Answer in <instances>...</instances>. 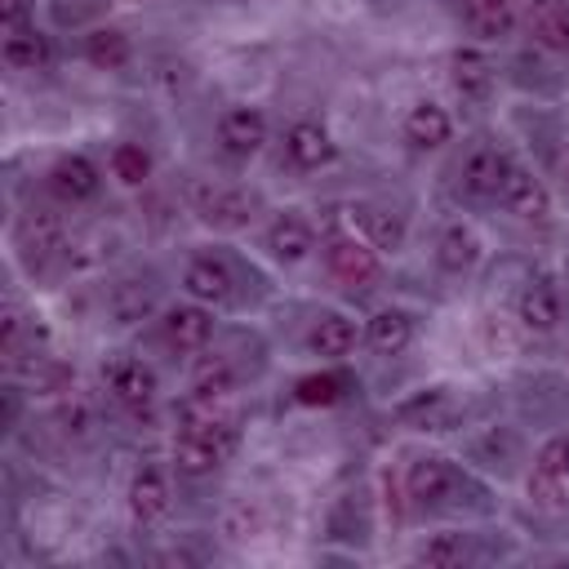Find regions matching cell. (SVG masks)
Returning a JSON list of instances; mask_svg holds the SVG:
<instances>
[{
	"mask_svg": "<svg viewBox=\"0 0 569 569\" xmlns=\"http://www.w3.org/2000/svg\"><path fill=\"white\" fill-rule=\"evenodd\" d=\"M507 169H511V160H507L493 142H476V147L462 156V187H467L471 196H498Z\"/></svg>",
	"mask_w": 569,
	"mask_h": 569,
	"instance_id": "cell-7",
	"label": "cell"
},
{
	"mask_svg": "<svg viewBox=\"0 0 569 569\" xmlns=\"http://www.w3.org/2000/svg\"><path fill=\"white\" fill-rule=\"evenodd\" d=\"M360 222H365L373 249H396L405 240V222L396 213H387V209H360Z\"/></svg>",
	"mask_w": 569,
	"mask_h": 569,
	"instance_id": "cell-27",
	"label": "cell"
},
{
	"mask_svg": "<svg viewBox=\"0 0 569 569\" xmlns=\"http://www.w3.org/2000/svg\"><path fill=\"white\" fill-rule=\"evenodd\" d=\"M27 22H31V4L27 0H0V27H4V36L27 31Z\"/></svg>",
	"mask_w": 569,
	"mask_h": 569,
	"instance_id": "cell-35",
	"label": "cell"
},
{
	"mask_svg": "<svg viewBox=\"0 0 569 569\" xmlns=\"http://www.w3.org/2000/svg\"><path fill=\"white\" fill-rule=\"evenodd\" d=\"M18 240H22L27 253L44 258V253H53V249L62 244V218H58L53 209L36 204V209L22 213V222H18Z\"/></svg>",
	"mask_w": 569,
	"mask_h": 569,
	"instance_id": "cell-17",
	"label": "cell"
},
{
	"mask_svg": "<svg viewBox=\"0 0 569 569\" xmlns=\"http://www.w3.org/2000/svg\"><path fill=\"white\" fill-rule=\"evenodd\" d=\"M338 396H342V382L333 373H311V378L298 382V400L302 405H333Z\"/></svg>",
	"mask_w": 569,
	"mask_h": 569,
	"instance_id": "cell-32",
	"label": "cell"
},
{
	"mask_svg": "<svg viewBox=\"0 0 569 569\" xmlns=\"http://www.w3.org/2000/svg\"><path fill=\"white\" fill-rule=\"evenodd\" d=\"M449 133H453V124H449L445 107H436V102H413L409 107V116H405V142H413L418 151H431V147H445Z\"/></svg>",
	"mask_w": 569,
	"mask_h": 569,
	"instance_id": "cell-14",
	"label": "cell"
},
{
	"mask_svg": "<svg viewBox=\"0 0 569 569\" xmlns=\"http://www.w3.org/2000/svg\"><path fill=\"white\" fill-rule=\"evenodd\" d=\"M84 58H89L93 67H102V71H120V67H129L133 49H129V36H124V31H116V27H93V31L84 36Z\"/></svg>",
	"mask_w": 569,
	"mask_h": 569,
	"instance_id": "cell-19",
	"label": "cell"
},
{
	"mask_svg": "<svg viewBox=\"0 0 569 569\" xmlns=\"http://www.w3.org/2000/svg\"><path fill=\"white\" fill-rule=\"evenodd\" d=\"M111 173L124 182V187H142L151 178V156L138 147V142H120L111 151Z\"/></svg>",
	"mask_w": 569,
	"mask_h": 569,
	"instance_id": "cell-25",
	"label": "cell"
},
{
	"mask_svg": "<svg viewBox=\"0 0 569 569\" xmlns=\"http://www.w3.org/2000/svg\"><path fill=\"white\" fill-rule=\"evenodd\" d=\"M325 262L333 271V280L351 284V289H369L378 276H382V262L373 253V244L356 240V236H333L329 249H325Z\"/></svg>",
	"mask_w": 569,
	"mask_h": 569,
	"instance_id": "cell-2",
	"label": "cell"
},
{
	"mask_svg": "<svg viewBox=\"0 0 569 569\" xmlns=\"http://www.w3.org/2000/svg\"><path fill=\"white\" fill-rule=\"evenodd\" d=\"M516 316H520L525 329H533V333H551V329L560 325V293H556L547 280H533V284L520 289V298H516Z\"/></svg>",
	"mask_w": 569,
	"mask_h": 569,
	"instance_id": "cell-12",
	"label": "cell"
},
{
	"mask_svg": "<svg viewBox=\"0 0 569 569\" xmlns=\"http://www.w3.org/2000/svg\"><path fill=\"white\" fill-rule=\"evenodd\" d=\"M49 191L58 196V200H89L93 191H98V169L84 160V156H62V160H53V169H49Z\"/></svg>",
	"mask_w": 569,
	"mask_h": 569,
	"instance_id": "cell-13",
	"label": "cell"
},
{
	"mask_svg": "<svg viewBox=\"0 0 569 569\" xmlns=\"http://www.w3.org/2000/svg\"><path fill=\"white\" fill-rule=\"evenodd\" d=\"M218 142L227 156H253L267 142V116L258 107H231L218 120Z\"/></svg>",
	"mask_w": 569,
	"mask_h": 569,
	"instance_id": "cell-5",
	"label": "cell"
},
{
	"mask_svg": "<svg viewBox=\"0 0 569 569\" xmlns=\"http://www.w3.org/2000/svg\"><path fill=\"white\" fill-rule=\"evenodd\" d=\"M462 556H467L462 533H436V538H427V542H422V551H418V560H422V565H436V569L462 565Z\"/></svg>",
	"mask_w": 569,
	"mask_h": 569,
	"instance_id": "cell-28",
	"label": "cell"
},
{
	"mask_svg": "<svg viewBox=\"0 0 569 569\" xmlns=\"http://www.w3.org/2000/svg\"><path fill=\"white\" fill-rule=\"evenodd\" d=\"M436 262H440L445 271H453V276L471 271V267L480 262V240H476V231H471V227H462V222L445 227V231H440V240H436Z\"/></svg>",
	"mask_w": 569,
	"mask_h": 569,
	"instance_id": "cell-18",
	"label": "cell"
},
{
	"mask_svg": "<svg viewBox=\"0 0 569 569\" xmlns=\"http://www.w3.org/2000/svg\"><path fill=\"white\" fill-rule=\"evenodd\" d=\"M267 249H271L280 262H302V258L316 249V231H311L298 213H280V218L267 227Z\"/></svg>",
	"mask_w": 569,
	"mask_h": 569,
	"instance_id": "cell-15",
	"label": "cell"
},
{
	"mask_svg": "<svg viewBox=\"0 0 569 569\" xmlns=\"http://www.w3.org/2000/svg\"><path fill=\"white\" fill-rule=\"evenodd\" d=\"M182 284H187V293L200 298V302H227L236 280H231V267H227L222 258H196V262L187 267Z\"/></svg>",
	"mask_w": 569,
	"mask_h": 569,
	"instance_id": "cell-16",
	"label": "cell"
},
{
	"mask_svg": "<svg viewBox=\"0 0 569 569\" xmlns=\"http://www.w3.org/2000/svg\"><path fill=\"white\" fill-rule=\"evenodd\" d=\"M533 36H538L547 49H569V9H547V13H538Z\"/></svg>",
	"mask_w": 569,
	"mask_h": 569,
	"instance_id": "cell-31",
	"label": "cell"
},
{
	"mask_svg": "<svg viewBox=\"0 0 569 569\" xmlns=\"http://www.w3.org/2000/svg\"><path fill=\"white\" fill-rule=\"evenodd\" d=\"M449 84L462 102H485L493 93V62L476 49H458L449 58Z\"/></svg>",
	"mask_w": 569,
	"mask_h": 569,
	"instance_id": "cell-10",
	"label": "cell"
},
{
	"mask_svg": "<svg viewBox=\"0 0 569 569\" xmlns=\"http://www.w3.org/2000/svg\"><path fill=\"white\" fill-rule=\"evenodd\" d=\"M58 422H62V431H76V436H84L89 431V422H93V413H89V405L84 400H62V409H58Z\"/></svg>",
	"mask_w": 569,
	"mask_h": 569,
	"instance_id": "cell-34",
	"label": "cell"
},
{
	"mask_svg": "<svg viewBox=\"0 0 569 569\" xmlns=\"http://www.w3.org/2000/svg\"><path fill=\"white\" fill-rule=\"evenodd\" d=\"M502 204H507V213H516V218H525V222H547L551 218V191L533 178V173H525V169H507V178H502Z\"/></svg>",
	"mask_w": 569,
	"mask_h": 569,
	"instance_id": "cell-4",
	"label": "cell"
},
{
	"mask_svg": "<svg viewBox=\"0 0 569 569\" xmlns=\"http://www.w3.org/2000/svg\"><path fill=\"white\" fill-rule=\"evenodd\" d=\"M400 418H405V422H413V427H422V431H440V427H445V418H449V405H445V396H440V391H422L418 400L400 405Z\"/></svg>",
	"mask_w": 569,
	"mask_h": 569,
	"instance_id": "cell-26",
	"label": "cell"
},
{
	"mask_svg": "<svg viewBox=\"0 0 569 569\" xmlns=\"http://www.w3.org/2000/svg\"><path fill=\"white\" fill-rule=\"evenodd\" d=\"M467 18L485 40H498L511 27V0H467Z\"/></svg>",
	"mask_w": 569,
	"mask_h": 569,
	"instance_id": "cell-24",
	"label": "cell"
},
{
	"mask_svg": "<svg viewBox=\"0 0 569 569\" xmlns=\"http://www.w3.org/2000/svg\"><path fill=\"white\" fill-rule=\"evenodd\" d=\"M307 342H311V351H316V356H329V360H338V356H347V351L356 347V325H351L347 316L329 311V316H320V320L311 325Z\"/></svg>",
	"mask_w": 569,
	"mask_h": 569,
	"instance_id": "cell-21",
	"label": "cell"
},
{
	"mask_svg": "<svg viewBox=\"0 0 569 569\" xmlns=\"http://www.w3.org/2000/svg\"><path fill=\"white\" fill-rule=\"evenodd\" d=\"M405 489H409V498L418 507H436V502H445L458 489V471L445 458H418L405 471Z\"/></svg>",
	"mask_w": 569,
	"mask_h": 569,
	"instance_id": "cell-6",
	"label": "cell"
},
{
	"mask_svg": "<svg viewBox=\"0 0 569 569\" xmlns=\"http://www.w3.org/2000/svg\"><path fill=\"white\" fill-rule=\"evenodd\" d=\"M284 156H289L298 169H320V164L333 160V142H329V133H325L316 120H298V124H289V133H284Z\"/></svg>",
	"mask_w": 569,
	"mask_h": 569,
	"instance_id": "cell-11",
	"label": "cell"
},
{
	"mask_svg": "<svg viewBox=\"0 0 569 569\" xmlns=\"http://www.w3.org/2000/svg\"><path fill=\"white\" fill-rule=\"evenodd\" d=\"M209 329H213V320H209V311L196 307V302H178V307H169L164 320H160V333H164V342H169L173 351H200V347L209 342Z\"/></svg>",
	"mask_w": 569,
	"mask_h": 569,
	"instance_id": "cell-9",
	"label": "cell"
},
{
	"mask_svg": "<svg viewBox=\"0 0 569 569\" xmlns=\"http://www.w3.org/2000/svg\"><path fill=\"white\" fill-rule=\"evenodd\" d=\"M565 485H569V480L547 476V471L533 467V476H529V498H533L542 511H560V507H565Z\"/></svg>",
	"mask_w": 569,
	"mask_h": 569,
	"instance_id": "cell-30",
	"label": "cell"
},
{
	"mask_svg": "<svg viewBox=\"0 0 569 569\" xmlns=\"http://www.w3.org/2000/svg\"><path fill=\"white\" fill-rule=\"evenodd\" d=\"M102 378H107V391H111L124 409H133V413L156 400V373H151L142 360L120 356V360H111V365L102 369Z\"/></svg>",
	"mask_w": 569,
	"mask_h": 569,
	"instance_id": "cell-3",
	"label": "cell"
},
{
	"mask_svg": "<svg viewBox=\"0 0 569 569\" xmlns=\"http://www.w3.org/2000/svg\"><path fill=\"white\" fill-rule=\"evenodd\" d=\"M147 307H151V293H147V289H138V284H120V289L111 293V316H116L120 325L142 320V316H147Z\"/></svg>",
	"mask_w": 569,
	"mask_h": 569,
	"instance_id": "cell-29",
	"label": "cell"
},
{
	"mask_svg": "<svg viewBox=\"0 0 569 569\" xmlns=\"http://www.w3.org/2000/svg\"><path fill=\"white\" fill-rule=\"evenodd\" d=\"M529 9H538V13H547V9H551V0H529Z\"/></svg>",
	"mask_w": 569,
	"mask_h": 569,
	"instance_id": "cell-36",
	"label": "cell"
},
{
	"mask_svg": "<svg viewBox=\"0 0 569 569\" xmlns=\"http://www.w3.org/2000/svg\"><path fill=\"white\" fill-rule=\"evenodd\" d=\"M231 391V369L222 360H204L191 378V400H204V405H222Z\"/></svg>",
	"mask_w": 569,
	"mask_h": 569,
	"instance_id": "cell-23",
	"label": "cell"
},
{
	"mask_svg": "<svg viewBox=\"0 0 569 569\" xmlns=\"http://www.w3.org/2000/svg\"><path fill=\"white\" fill-rule=\"evenodd\" d=\"M187 200L209 227H222V231H236V227H244L253 218V200L240 187H222V182H200L196 178L187 187Z\"/></svg>",
	"mask_w": 569,
	"mask_h": 569,
	"instance_id": "cell-1",
	"label": "cell"
},
{
	"mask_svg": "<svg viewBox=\"0 0 569 569\" xmlns=\"http://www.w3.org/2000/svg\"><path fill=\"white\" fill-rule=\"evenodd\" d=\"M129 516H133L142 529H151V525H160V520L169 516V480H164V471L142 467V471L129 480Z\"/></svg>",
	"mask_w": 569,
	"mask_h": 569,
	"instance_id": "cell-8",
	"label": "cell"
},
{
	"mask_svg": "<svg viewBox=\"0 0 569 569\" xmlns=\"http://www.w3.org/2000/svg\"><path fill=\"white\" fill-rule=\"evenodd\" d=\"M533 467H538V471H547V476L569 480V440H565V436L547 440V445L538 449V462H533Z\"/></svg>",
	"mask_w": 569,
	"mask_h": 569,
	"instance_id": "cell-33",
	"label": "cell"
},
{
	"mask_svg": "<svg viewBox=\"0 0 569 569\" xmlns=\"http://www.w3.org/2000/svg\"><path fill=\"white\" fill-rule=\"evenodd\" d=\"M0 58H4L9 67H18V71H36V67H44V62H49V40H44L36 27L13 31V36H4Z\"/></svg>",
	"mask_w": 569,
	"mask_h": 569,
	"instance_id": "cell-22",
	"label": "cell"
},
{
	"mask_svg": "<svg viewBox=\"0 0 569 569\" xmlns=\"http://www.w3.org/2000/svg\"><path fill=\"white\" fill-rule=\"evenodd\" d=\"M369 347L378 351V356H400L409 342H413V320L405 316V311H378L373 320H369Z\"/></svg>",
	"mask_w": 569,
	"mask_h": 569,
	"instance_id": "cell-20",
	"label": "cell"
}]
</instances>
